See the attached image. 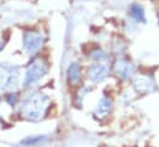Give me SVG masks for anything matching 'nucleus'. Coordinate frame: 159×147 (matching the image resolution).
I'll use <instances>...</instances> for the list:
<instances>
[{
  "instance_id": "5",
  "label": "nucleus",
  "mask_w": 159,
  "mask_h": 147,
  "mask_svg": "<svg viewBox=\"0 0 159 147\" xmlns=\"http://www.w3.org/2000/svg\"><path fill=\"white\" fill-rule=\"evenodd\" d=\"M16 79V75H12L11 72L9 71H2L0 73V88L5 89L9 88L10 84H14V80Z\"/></svg>"
},
{
  "instance_id": "6",
  "label": "nucleus",
  "mask_w": 159,
  "mask_h": 147,
  "mask_svg": "<svg viewBox=\"0 0 159 147\" xmlns=\"http://www.w3.org/2000/svg\"><path fill=\"white\" fill-rule=\"evenodd\" d=\"M117 73L121 75V77H125V78H127V77H129L132 72H133V67H132V64L131 63H128V62H119L117 63Z\"/></svg>"
},
{
  "instance_id": "2",
  "label": "nucleus",
  "mask_w": 159,
  "mask_h": 147,
  "mask_svg": "<svg viewBox=\"0 0 159 147\" xmlns=\"http://www.w3.org/2000/svg\"><path fill=\"white\" fill-rule=\"evenodd\" d=\"M47 72V67L44 66V63L42 61H36L35 63L31 64V67L29 68L27 73L25 75V80L24 84L27 85L30 83H34L36 80H39L41 77H43V74Z\"/></svg>"
},
{
  "instance_id": "4",
  "label": "nucleus",
  "mask_w": 159,
  "mask_h": 147,
  "mask_svg": "<svg viewBox=\"0 0 159 147\" xmlns=\"http://www.w3.org/2000/svg\"><path fill=\"white\" fill-rule=\"evenodd\" d=\"M107 72H109V68L106 66L98 64V66H93L91 68H89V77L94 82H99V80H101L106 77Z\"/></svg>"
},
{
  "instance_id": "9",
  "label": "nucleus",
  "mask_w": 159,
  "mask_h": 147,
  "mask_svg": "<svg viewBox=\"0 0 159 147\" xmlns=\"http://www.w3.org/2000/svg\"><path fill=\"white\" fill-rule=\"evenodd\" d=\"M131 15L137 21H144V11L141 5H132L131 6Z\"/></svg>"
},
{
  "instance_id": "3",
  "label": "nucleus",
  "mask_w": 159,
  "mask_h": 147,
  "mask_svg": "<svg viewBox=\"0 0 159 147\" xmlns=\"http://www.w3.org/2000/svg\"><path fill=\"white\" fill-rule=\"evenodd\" d=\"M42 43V38L37 34H27L25 36V48L31 53L40 48Z\"/></svg>"
},
{
  "instance_id": "10",
  "label": "nucleus",
  "mask_w": 159,
  "mask_h": 147,
  "mask_svg": "<svg viewBox=\"0 0 159 147\" xmlns=\"http://www.w3.org/2000/svg\"><path fill=\"white\" fill-rule=\"evenodd\" d=\"M69 78L72 79V82H77L79 79V69H78V66L77 64H73L70 68H69Z\"/></svg>"
},
{
  "instance_id": "7",
  "label": "nucleus",
  "mask_w": 159,
  "mask_h": 147,
  "mask_svg": "<svg viewBox=\"0 0 159 147\" xmlns=\"http://www.w3.org/2000/svg\"><path fill=\"white\" fill-rule=\"evenodd\" d=\"M136 88L139 90V92H149L153 89V83L147 78V79H143V78H138L134 83Z\"/></svg>"
},
{
  "instance_id": "8",
  "label": "nucleus",
  "mask_w": 159,
  "mask_h": 147,
  "mask_svg": "<svg viewBox=\"0 0 159 147\" xmlns=\"http://www.w3.org/2000/svg\"><path fill=\"white\" fill-rule=\"evenodd\" d=\"M110 108H111V102L107 100L106 98H102L101 102L99 103V107H98L96 112H98L99 116H105V115L109 112Z\"/></svg>"
},
{
  "instance_id": "1",
  "label": "nucleus",
  "mask_w": 159,
  "mask_h": 147,
  "mask_svg": "<svg viewBox=\"0 0 159 147\" xmlns=\"http://www.w3.org/2000/svg\"><path fill=\"white\" fill-rule=\"evenodd\" d=\"M47 100V98L42 97L41 94L30 98L25 104H24V112L29 119L32 120H39L42 114L44 112V102Z\"/></svg>"
}]
</instances>
